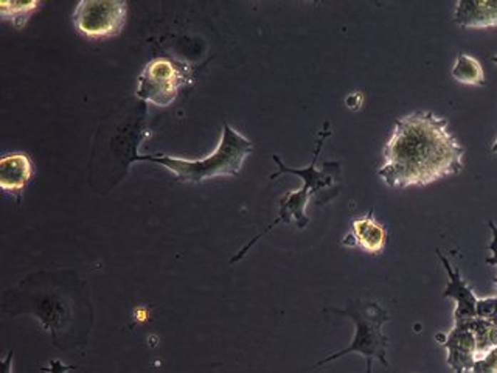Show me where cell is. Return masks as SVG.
Returning <instances> with one entry per match:
<instances>
[{
  "instance_id": "6da1fadb",
  "label": "cell",
  "mask_w": 497,
  "mask_h": 373,
  "mask_svg": "<svg viewBox=\"0 0 497 373\" xmlns=\"http://www.w3.org/2000/svg\"><path fill=\"white\" fill-rule=\"evenodd\" d=\"M465 148L449 133L448 120L434 112H412L395 121L378 170L386 185L424 187L465 167Z\"/></svg>"
},
{
  "instance_id": "7a4b0ae2",
  "label": "cell",
  "mask_w": 497,
  "mask_h": 373,
  "mask_svg": "<svg viewBox=\"0 0 497 373\" xmlns=\"http://www.w3.org/2000/svg\"><path fill=\"white\" fill-rule=\"evenodd\" d=\"M329 136H331V125L329 121H327L324 128H322V131L319 133L316 150H314V154H312V160L307 168L286 167L285 162L278 158V155H274V160L277 163L278 170L270 175V179H275L282 175H297L299 178L303 179V187L300 190H295V192L286 193L282 198L277 220L270 225H267L263 232L258 233L254 240H250L246 246H242L240 252L235 257H232L230 263L240 262V260L249 252V249L254 246L261 237H265L267 232L272 230L275 225H278L280 223L290 224L294 221L295 224H297L299 229H304L309 224V218L307 216V213H304L307 204L309 203V198L312 195H319L320 192H324V190L337 187V178L339 175H341V163L339 162H325L324 165H322V170H317L319 154L322 148H324V143Z\"/></svg>"
},
{
  "instance_id": "3957f363",
  "label": "cell",
  "mask_w": 497,
  "mask_h": 373,
  "mask_svg": "<svg viewBox=\"0 0 497 373\" xmlns=\"http://www.w3.org/2000/svg\"><path fill=\"white\" fill-rule=\"evenodd\" d=\"M252 151H254V143L229 123H224L221 140L216 150L204 159L187 160L167 154L137 155L135 159L162 165L168 168L178 180L199 184L203 180L220 176H238L244 160Z\"/></svg>"
},
{
  "instance_id": "277c9868",
  "label": "cell",
  "mask_w": 497,
  "mask_h": 373,
  "mask_svg": "<svg viewBox=\"0 0 497 373\" xmlns=\"http://www.w3.org/2000/svg\"><path fill=\"white\" fill-rule=\"evenodd\" d=\"M336 315L350 317L354 324V337L347 349L322 359L316 367L334 361L344 354L359 353L365 359V373H372L373 359H379L384 367H389L387 347L389 337L382 334V327L389 320L387 311L373 300H353L344 310H331Z\"/></svg>"
},
{
  "instance_id": "5b68a950",
  "label": "cell",
  "mask_w": 497,
  "mask_h": 373,
  "mask_svg": "<svg viewBox=\"0 0 497 373\" xmlns=\"http://www.w3.org/2000/svg\"><path fill=\"white\" fill-rule=\"evenodd\" d=\"M193 83V68L176 56H159L148 63L137 80V98L155 106H170L184 86Z\"/></svg>"
},
{
  "instance_id": "8992f818",
  "label": "cell",
  "mask_w": 497,
  "mask_h": 373,
  "mask_svg": "<svg viewBox=\"0 0 497 373\" xmlns=\"http://www.w3.org/2000/svg\"><path fill=\"white\" fill-rule=\"evenodd\" d=\"M128 4L123 0H81L75 6L72 21L76 31L89 39L112 38L126 24Z\"/></svg>"
},
{
  "instance_id": "52a82bcc",
  "label": "cell",
  "mask_w": 497,
  "mask_h": 373,
  "mask_svg": "<svg viewBox=\"0 0 497 373\" xmlns=\"http://www.w3.org/2000/svg\"><path fill=\"white\" fill-rule=\"evenodd\" d=\"M437 337L448 349V364L456 373H463L473 369L477 357L476 336L465 324H456V328L449 334H441Z\"/></svg>"
},
{
  "instance_id": "ba28073f",
  "label": "cell",
  "mask_w": 497,
  "mask_h": 373,
  "mask_svg": "<svg viewBox=\"0 0 497 373\" xmlns=\"http://www.w3.org/2000/svg\"><path fill=\"white\" fill-rule=\"evenodd\" d=\"M347 247H361L369 254H379L387 245V230L374 220L373 210L352 223V229L342 240Z\"/></svg>"
},
{
  "instance_id": "9c48e42d",
  "label": "cell",
  "mask_w": 497,
  "mask_h": 373,
  "mask_svg": "<svg viewBox=\"0 0 497 373\" xmlns=\"http://www.w3.org/2000/svg\"><path fill=\"white\" fill-rule=\"evenodd\" d=\"M33 178V163L27 154L8 153L0 158V185L21 203L22 192Z\"/></svg>"
},
{
  "instance_id": "30bf717a",
  "label": "cell",
  "mask_w": 497,
  "mask_h": 373,
  "mask_svg": "<svg viewBox=\"0 0 497 373\" xmlns=\"http://www.w3.org/2000/svg\"><path fill=\"white\" fill-rule=\"evenodd\" d=\"M437 255L440 258V262L443 263L444 269L449 275V283L446 286V290L443 292V297H451L457 302L456 307V324L463 322L468 319L477 317V297L474 296L473 290L469 288L468 283L461 279L458 267H452L449 260L441 254V250H437Z\"/></svg>"
},
{
  "instance_id": "8fae6325",
  "label": "cell",
  "mask_w": 497,
  "mask_h": 373,
  "mask_svg": "<svg viewBox=\"0 0 497 373\" xmlns=\"http://www.w3.org/2000/svg\"><path fill=\"white\" fill-rule=\"evenodd\" d=\"M454 22L463 29L497 27V0H461L454 8Z\"/></svg>"
},
{
  "instance_id": "7c38bea8",
  "label": "cell",
  "mask_w": 497,
  "mask_h": 373,
  "mask_svg": "<svg viewBox=\"0 0 497 373\" xmlns=\"http://www.w3.org/2000/svg\"><path fill=\"white\" fill-rule=\"evenodd\" d=\"M452 78L469 86H485V75L481 63L469 55H458L452 68Z\"/></svg>"
},
{
  "instance_id": "4fadbf2b",
  "label": "cell",
  "mask_w": 497,
  "mask_h": 373,
  "mask_svg": "<svg viewBox=\"0 0 497 373\" xmlns=\"http://www.w3.org/2000/svg\"><path fill=\"white\" fill-rule=\"evenodd\" d=\"M41 6V2L38 0H31V2H11V0H5L0 2V16L4 21L11 22L16 29H24L25 24L30 19V16Z\"/></svg>"
},
{
  "instance_id": "5bb4252c",
  "label": "cell",
  "mask_w": 497,
  "mask_h": 373,
  "mask_svg": "<svg viewBox=\"0 0 497 373\" xmlns=\"http://www.w3.org/2000/svg\"><path fill=\"white\" fill-rule=\"evenodd\" d=\"M488 225H490V229L493 232V241L490 242V250L493 252V257H488L486 263L497 266V225H494L493 221L488 223ZM494 283H496V290H497V279L494 280Z\"/></svg>"
},
{
  "instance_id": "9a60e30c",
  "label": "cell",
  "mask_w": 497,
  "mask_h": 373,
  "mask_svg": "<svg viewBox=\"0 0 497 373\" xmlns=\"http://www.w3.org/2000/svg\"><path fill=\"white\" fill-rule=\"evenodd\" d=\"M75 369H76L75 366H67V364H63L61 361H51L48 367H41L42 372H48V373H67Z\"/></svg>"
},
{
  "instance_id": "2e32d148",
  "label": "cell",
  "mask_w": 497,
  "mask_h": 373,
  "mask_svg": "<svg viewBox=\"0 0 497 373\" xmlns=\"http://www.w3.org/2000/svg\"><path fill=\"white\" fill-rule=\"evenodd\" d=\"M362 103H364V95L361 92H353V93L348 95L347 100H345L347 108H350L353 111L359 109L362 106Z\"/></svg>"
},
{
  "instance_id": "e0dca14e",
  "label": "cell",
  "mask_w": 497,
  "mask_h": 373,
  "mask_svg": "<svg viewBox=\"0 0 497 373\" xmlns=\"http://www.w3.org/2000/svg\"><path fill=\"white\" fill-rule=\"evenodd\" d=\"M11 359H13V352L8 353V357L5 358V361H4V366H2V373H10V369H11Z\"/></svg>"
},
{
  "instance_id": "ac0fdd59",
  "label": "cell",
  "mask_w": 497,
  "mask_h": 373,
  "mask_svg": "<svg viewBox=\"0 0 497 373\" xmlns=\"http://www.w3.org/2000/svg\"><path fill=\"white\" fill-rule=\"evenodd\" d=\"M491 61H493V63H496V64H497V56H493V58H491ZM491 151H493V153H497V140H496V143L493 145Z\"/></svg>"
}]
</instances>
